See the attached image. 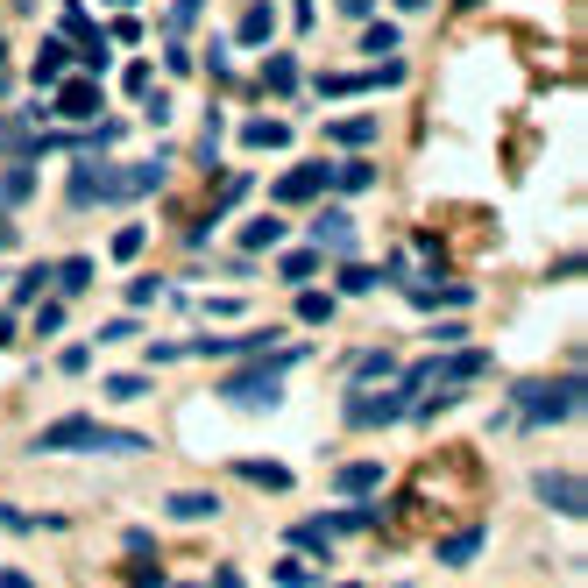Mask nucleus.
<instances>
[{
	"instance_id": "nucleus-1",
	"label": "nucleus",
	"mask_w": 588,
	"mask_h": 588,
	"mask_svg": "<svg viewBox=\"0 0 588 588\" xmlns=\"http://www.w3.org/2000/svg\"><path fill=\"white\" fill-rule=\"evenodd\" d=\"M36 454H142V433L100 426V418H57L36 433Z\"/></svg>"
},
{
	"instance_id": "nucleus-2",
	"label": "nucleus",
	"mask_w": 588,
	"mask_h": 588,
	"mask_svg": "<svg viewBox=\"0 0 588 588\" xmlns=\"http://www.w3.org/2000/svg\"><path fill=\"white\" fill-rule=\"evenodd\" d=\"M511 411H518V426H525V433H539V426H567V418L581 411V376L567 369V376H539V383H518Z\"/></svg>"
},
{
	"instance_id": "nucleus-3",
	"label": "nucleus",
	"mask_w": 588,
	"mask_h": 588,
	"mask_svg": "<svg viewBox=\"0 0 588 588\" xmlns=\"http://www.w3.org/2000/svg\"><path fill=\"white\" fill-rule=\"evenodd\" d=\"M284 369H298V362L270 348L256 369H248V376H227V383H220V397H227V404H277V390H284Z\"/></svg>"
},
{
	"instance_id": "nucleus-4",
	"label": "nucleus",
	"mask_w": 588,
	"mask_h": 588,
	"mask_svg": "<svg viewBox=\"0 0 588 588\" xmlns=\"http://www.w3.org/2000/svg\"><path fill=\"white\" fill-rule=\"evenodd\" d=\"M107 185H114V171L100 156H78L71 171H64V199L71 206H107Z\"/></svg>"
},
{
	"instance_id": "nucleus-5",
	"label": "nucleus",
	"mask_w": 588,
	"mask_h": 588,
	"mask_svg": "<svg viewBox=\"0 0 588 588\" xmlns=\"http://www.w3.org/2000/svg\"><path fill=\"white\" fill-rule=\"evenodd\" d=\"M326 185H333L326 163H298V171H284V178H277V199H284V206H312Z\"/></svg>"
},
{
	"instance_id": "nucleus-6",
	"label": "nucleus",
	"mask_w": 588,
	"mask_h": 588,
	"mask_svg": "<svg viewBox=\"0 0 588 588\" xmlns=\"http://www.w3.org/2000/svg\"><path fill=\"white\" fill-rule=\"evenodd\" d=\"M163 171H171V163H135V171H114V185H107V199H149L156 185H163Z\"/></svg>"
},
{
	"instance_id": "nucleus-7",
	"label": "nucleus",
	"mask_w": 588,
	"mask_h": 588,
	"mask_svg": "<svg viewBox=\"0 0 588 588\" xmlns=\"http://www.w3.org/2000/svg\"><path fill=\"white\" fill-rule=\"evenodd\" d=\"M57 107H64V121H93L100 114V86H93V78H64Z\"/></svg>"
},
{
	"instance_id": "nucleus-8",
	"label": "nucleus",
	"mask_w": 588,
	"mask_h": 588,
	"mask_svg": "<svg viewBox=\"0 0 588 588\" xmlns=\"http://www.w3.org/2000/svg\"><path fill=\"white\" fill-rule=\"evenodd\" d=\"M0 149H8V163H36L43 135H36L29 121H0Z\"/></svg>"
},
{
	"instance_id": "nucleus-9",
	"label": "nucleus",
	"mask_w": 588,
	"mask_h": 588,
	"mask_svg": "<svg viewBox=\"0 0 588 588\" xmlns=\"http://www.w3.org/2000/svg\"><path fill=\"white\" fill-rule=\"evenodd\" d=\"M539 496L553 503V511H567V518H581V482H574V475H539Z\"/></svg>"
},
{
	"instance_id": "nucleus-10",
	"label": "nucleus",
	"mask_w": 588,
	"mask_h": 588,
	"mask_svg": "<svg viewBox=\"0 0 588 588\" xmlns=\"http://www.w3.org/2000/svg\"><path fill=\"white\" fill-rule=\"evenodd\" d=\"M376 489H383V468H376V461H362V468H341V496H348V503H369Z\"/></svg>"
},
{
	"instance_id": "nucleus-11",
	"label": "nucleus",
	"mask_w": 588,
	"mask_h": 588,
	"mask_svg": "<svg viewBox=\"0 0 588 588\" xmlns=\"http://www.w3.org/2000/svg\"><path fill=\"white\" fill-rule=\"evenodd\" d=\"M241 482H256V489H291V468L284 461H234Z\"/></svg>"
},
{
	"instance_id": "nucleus-12",
	"label": "nucleus",
	"mask_w": 588,
	"mask_h": 588,
	"mask_svg": "<svg viewBox=\"0 0 588 588\" xmlns=\"http://www.w3.org/2000/svg\"><path fill=\"white\" fill-rule=\"evenodd\" d=\"M270 36H277V8H270V0H256V8L241 15V43H270Z\"/></svg>"
},
{
	"instance_id": "nucleus-13",
	"label": "nucleus",
	"mask_w": 588,
	"mask_h": 588,
	"mask_svg": "<svg viewBox=\"0 0 588 588\" xmlns=\"http://www.w3.org/2000/svg\"><path fill=\"white\" fill-rule=\"evenodd\" d=\"M256 93H298V57H270L263 64V86Z\"/></svg>"
},
{
	"instance_id": "nucleus-14",
	"label": "nucleus",
	"mask_w": 588,
	"mask_h": 588,
	"mask_svg": "<svg viewBox=\"0 0 588 588\" xmlns=\"http://www.w3.org/2000/svg\"><path fill=\"white\" fill-rule=\"evenodd\" d=\"M241 142H248V149H284L291 128H284V121H241Z\"/></svg>"
},
{
	"instance_id": "nucleus-15",
	"label": "nucleus",
	"mask_w": 588,
	"mask_h": 588,
	"mask_svg": "<svg viewBox=\"0 0 588 588\" xmlns=\"http://www.w3.org/2000/svg\"><path fill=\"white\" fill-rule=\"evenodd\" d=\"M411 305H468V284H411Z\"/></svg>"
},
{
	"instance_id": "nucleus-16",
	"label": "nucleus",
	"mask_w": 588,
	"mask_h": 588,
	"mask_svg": "<svg viewBox=\"0 0 588 588\" xmlns=\"http://www.w3.org/2000/svg\"><path fill=\"white\" fill-rule=\"evenodd\" d=\"M36 192V171H29V163H8V178H0V206H22Z\"/></svg>"
},
{
	"instance_id": "nucleus-17",
	"label": "nucleus",
	"mask_w": 588,
	"mask_h": 588,
	"mask_svg": "<svg viewBox=\"0 0 588 588\" xmlns=\"http://www.w3.org/2000/svg\"><path fill=\"white\" fill-rule=\"evenodd\" d=\"M284 539H291L298 553H326V546H333V532H326V518H312V525H291Z\"/></svg>"
},
{
	"instance_id": "nucleus-18",
	"label": "nucleus",
	"mask_w": 588,
	"mask_h": 588,
	"mask_svg": "<svg viewBox=\"0 0 588 588\" xmlns=\"http://www.w3.org/2000/svg\"><path fill=\"white\" fill-rule=\"evenodd\" d=\"M475 553H482V532H454V539H440V560H447V567H468Z\"/></svg>"
},
{
	"instance_id": "nucleus-19",
	"label": "nucleus",
	"mask_w": 588,
	"mask_h": 588,
	"mask_svg": "<svg viewBox=\"0 0 588 588\" xmlns=\"http://www.w3.org/2000/svg\"><path fill=\"white\" fill-rule=\"evenodd\" d=\"M86 284H93V263H86V256H71V263L57 270V291H64V298H78Z\"/></svg>"
},
{
	"instance_id": "nucleus-20",
	"label": "nucleus",
	"mask_w": 588,
	"mask_h": 588,
	"mask_svg": "<svg viewBox=\"0 0 588 588\" xmlns=\"http://www.w3.org/2000/svg\"><path fill=\"white\" fill-rule=\"evenodd\" d=\"M57 71H64V36L36 50V86H57Z\"/></svg>"
},
{
	"instance_id": "nucleus-21",
	"label": "nucleus",
	"mask_w": 588,
	"mask_h": 588,
	"mask_svg": "<svg viewBox=\"0 0 588 588\" xmlns=\"http://www.w3.org/2000/svg\"><path fill=\"white\" fill-rule=\"evenodd\" d=\"M277 241H284L277 220H248V227H241V248H277Z\"/></svg>"
},
{
	"instance_id": "nucleus-22",
	"label": "nucleus",
	"mask_w": 588,
	"mask_h": 588,
	"mask_svg": "<svg viewBox=\"0 0 588 588\" xmlns=\"http://www.w3.org/2000/svg\"><path fill=\"white\" fill-rule=\"evenodd\" d=\"M277 270H284V284H305V277L319 270V256H312V248H291V256H284Z\"/></svg>"
},
{
	"instance_id": "nucleus-23",
	"label": "nucleus",
	"mask_w": 588,
	"mask_h": 588,
	"mask_svg": "<svg viewBox=\"0 0 588 588\" xmlns=\"http://www.w3.org/2000/svg\"><path fill=\"white\" fill-rule=\"evenodd\" d=\"M362 50H369V57H390V50H397V29H390V22H369V29H362Z\"/></svg>"
},
{
	"instance_id": "nucleus-24",
	"label": "nucleus",
	"mask_w": 588,
	"mask_h": 588,
	"mask_svg": "<svg viewBox=\"0 0 588 588\" xmlns=\"http://www.w3.org/2000/svg\"><path fill=\"white\" fill-rule=\"evenodd\" d=\"M298 319H305V326H326V319H333V298H326V291H305V298H298Z\"/></svg>"
},
{
	"instance_id": "nucleus-25",
	"label": "nucleus",
	"mask_w": 588,
	"mask_h": 588,
	"mask_svg": "<svg viewBox=\"0 0 588 588\" xmlns=\"http://www.w3.org/2000/svg\"><path fill=\"white\" fill-rule=\"evenodd\" d=\"M348 369H355V390H362V383H383L390 376V355H355Z\"/></svg>"
},
{
	"instance_id": "nucleus-26",
	"label": "nucleus",
	"mask_w": 588,
	"mask_h": 588,
	"mask_svg": "<svg viewBox=\"0 0 588 588\" xmlns=\"http://www.w3.org/2000/svg\"><path fill=\"white\" fill-rule=\"evenodd\" d=\"M277 588H312V560H277Z\"/></svg>"
},
{
	"instance_id": "nucleus-27",
	"label": "nucleus",
	"mask_w": 588,
	"mask_h": 588,
	"mask_svg": "<svg viewBox=\"0 0 588 588\" xmlns=\"http://www.w3.org/2000/svg\"><path fill=\"white\" fill-rule=\"evenodd\" d=\"M171 511H178V518H213V496H206V489H192V496L178 489V496H171Z\"/></svg>"
},
{
	"instance_id": "nucleus-28",
	"label": "nucleus",
	"mask_w": 588,
	"mask_h": 588,
	"mask_svg": "<svg viewBox=\"0 0 588 588\" xmlns=\"http://www.w3.org/2000/svg\"><path fill=\"white\" fill-rule=\"evenodd\" d=\"M333 142L355 149V142H376V121H333Z\"/></svg>"
},
{
	"instance_id": "nucleus-29",
	"label": "nucleus",
	"mask_w": 588,
	"mask_h": 588,
	"mask_svg": "<svg viewBox=\"0 0 588 588\" xmlns=\"http://www.w3.org/2000/svg\"><path fill=\"white\" fill-rule=\"evenodd\" d=\"M71 50H78V64H86V71L107 64V43H100V36H71Z\"/></svg>"
},
{
	"instance_id": "nucleus-30",
	"label": "nucleus",
	"mask_w": 588,
	"mask_h": 588,
	"mask_svg": "<svg viewBox=\"0 0 588 588\" xmlns=\"http://www.w3.org/2000/svg\"><path fill=\"white\" fill-rule=\"evenodd\" d=\"M43 284H50V270H43V263H36V270H22V277H15V305H29Z\"/></svg>"
},
{
	"instance_id": "nucleus-31",
	"label": "nucleus",
	"mask_w": 588,
	"mask_h": 588,
	"mask_svg": "<svg viewBox=\"0 0 588 588\" xmlns=\"http://www.w3.org/2000/svg\"><path fill=\"white\" fill-rule=\"evenodd\" d=\"M333 185H341V192H369V163H341V171H333Z\"/></svg>"
},
{
	"instance_id": "nucleus-32",
	"label": "nucleus",
	"mask_w": 588,
	"mask_h": 588,
	"mask_svg": "<svg viewBox=\"0 0 588 588\" xmlns=\"http://www.w3.org/2000/svg\"><path fill=\"white\" fill-rule=\"evenodd\" d=\"M199 15H206V0H171V29H178V36H185Z\"/></svg>"
},
{
	"instance_id": "nucleus-33",
	"label": "nucleus",
	"mask_w": 588,
	"mask_h": 588,
	"mask_svg": "<svg viewBox=\"0 0 588 588\" xmlns=\"http://www.w3.org/2000/svg\"><path fill=\"white\" fill-rule=\"evenodd\" d=\"M348 234H355L348 213H326V220H319V241H348Z\"/></svg>"
},
{
	"instance_id": "nucleus-34",
	"label": "nucleus",
	"mask_w": 588,
	"mask_h": 588,
	"mask_svg": "<svg viewBox=\"0 0 588 588\" xmlns=\"http://www.w3.org/2000/svg\"><path fill=\"white\" fill-rule=\"evenodd\" d=\"M114 256H121V263L142 256V227H121V234H114Z\"/></svg>"
},
{
	"instance_id": "nucleus-35",
	"label": "nucleus",
	"mask_w": 588,
	"mask_h": 588,
	"mask_svg": "<svg viewBox=\"0 0 588 588\" xmlns=\"http://www.w3.org/2000/svg\"><path fill=\"white\" fill-rule=\"evenodd\" d=\"M163 71H178V78H185V71H192V50H185V36H178V43H171V50H163Z\"/></svg>"
},
{
	"instance_id": "nucleus-36",
	"label": "nucleus",
	"mask_w": 588,
	"mask_h": 588,
	"mask_svg": "<svg viewBox=\"0 0 588 588\" xmlns=\"http://www.w3.org/2000/svg\"><path fill=\"white\" fill-rule=\"evenodd\" d=\"M36 333H64V305H36Z\"/></svg>"
},
{
	"instance_id": "nucleus-37",
	"label": "nucleus",
	"mask_w": 588,
	"mask_h": 588,
	"mask_svg": "<svg viewBox=\"0 0 588 588\" xmlns=\"http://www.w3.org/2000/svg\"><path fill=\"white\" fill-rule=\"evenodd\" d=\"M369 284H376V270H355V263L341 270V291H369Z\"/></svg>"
},
{
	"instance_id": "nucleus-38",
	"label": "nucleus",
	"mask_w": 588,
	"mask_h": 588,
	"mask_svg": "<svg viewBox=\"0 0 588 588\" xmlns=\"http://www.w3.org/2000/svg\"><path fill=\"white\" fill-rule=\"evenodd\" d=\"M15 93V71H8V36H0V100Z\"/></svg>"
},
{
	"instance_id": "nucleus-39",
	"label": "nucleus",
	"mask_w": 588,
	"mask_h": 588,
	"mask_svg": "<svg viewBox=\"0 0 588 588\" xmlns=\"http://www.w3.org/2000/svg\"><path fill=\"white\" fill-rule=\"evenodd\" d=\"M213 588H241V574H234V567H220V574H213Z\"/></svg>"
},
{
	"instance_id": "nucleus-40",
	"label": "nucleus",
	"mask_w": 588,
	"mask_h": 588,
	"mask_svg": "<svg viewBox=\"0 0 588 588\" xmlns=\"http://www.w3.org/2000/svg\"><path fill=\"white\" fill-rule=\"evenodd\" d=\"M341 8H348V15H369V8H376V0H341Z\"/></svg>"
},
{
	"instance_id": "nucleus-41",
	"label": "nucleus",
	"mask_w": 588,
	"mask_h": 588,
	"mask_svg": "<svg viewBox=\"0 0 588 588\" xmlns=\"http://www.w3.org/2000/svg\"><path fill=\"white\" fill-rule=\"evenodd\" d=\"M0 588H29V581H22V574H0Z\"/></svg>"
},
{
	"instance_id": "nucleus-42",
	"label": "nucleus",
	"mask_w": 588,
	"mask_h": 588,
	"mask_svg": "<svg viewBox=\"0 0 588 588\" xmlns=\"http://www.w3.org/2000/svg\"><path fill=\"white\" fill-rule=\"evenodd\" d=\"M0 241H8V213H0Z\"/></svg>"
},
{
	"instance_id": "nucleus-43",
	"label": "nucleus",
	"mask_w": 588,
	"mask_h": 588,
	"mask_svg": "<svg viewBox=\"0 0 588 588\" xmlns=\"http://www.w3.org/2000/svg\"><path fill=\"white\" fill-rule=\"evenodd\" d=\"M15 8H29V0H15Z\"/></svg>"
}]
</instances>
